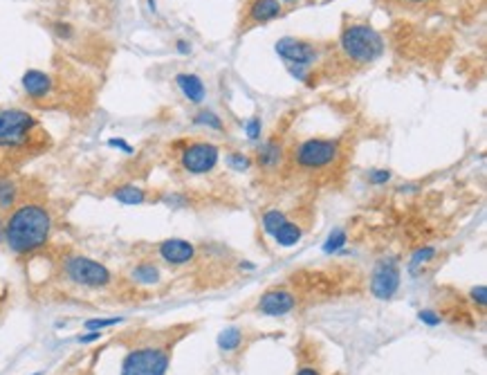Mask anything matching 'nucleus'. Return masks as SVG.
Wrapping results in <instances>:
<instances>
[{
    "mask_svg": "<svg viewBox=\"0 0 487 375\" xmlns=\"http://www.w3.org/2000/svg\"><path fill=\"white\" fill-rule=\"evenodd\" d=\"M294 308H296L294 292L285 288H272L263 292L256 303V310L265 317H285L287 312H292Z\"/></svg>",
    "mask_w": 487,
    "mask_h": 375,
    "instance_id": "obj_10",
    "label": "nucleus"
},
{
    "mask_svg": "<svg viewBox=\"0 0 487 375\" xmlns=\"http://www.w3.org/2000/svg\"><path fill=\"white\" fill-rule=\"evenodd\" d=\"M301 236H303V229H301L299 222L287 218L283 225L276 229V234L272 238H274V243L278 247H294L301 240Z\"/></svg>",
    "mask_w": 487,
    "mask_h": 375,
    "instance_id": "obj_18",
    "label": "nucleus"
},
{
    "mask_svg": "<svg viewBox=\"0 0 487 375\" xmlns=\"http://www.w3.org/2000/svg\"><path fill=\"white\" fill-rule=\"evenodd\" d=\"M296 375H321V373L314 369V366H301L299 373H296Z\"/></svg>",
    "mask_w": 487,
    "mask_h": 375,
    "instance_id": "obj_37",
    "label": "nucleus"
},
{
    "mask_svg": "<svg viewBox=\"0 0 487 375\" xmlns=\"http://www.w3.org/2000/svg\"><path fill=\"white\" fill-rule=\"evenodd\" d=\"M242 344V330L231 326V328H225L222 333L218 335V348L222 353H233L238 351Z\"/></svg>",
    "mask_w": 487,
    "mask_h": 375,
    "instance_id": "obj_20",
    "label": "nucleus"
},
{
    "mask_svg": "<svg viewBox=\"0 0 487 375\" xmlns=\"http://www.w3.org/2000/svg\"><path fill=\"white\" fill-rule=\"evenodd\" d=\"M34 375H41V373H34Z\"/></svg>",
    "mask_w": 487,
    "mask_h": 375,
    "instance_id": "obj_44",
    "label": "nucleus"
},
{
    "mask_svg": "<svg viewBox=\"0 0 487 375\" xmlns=\"http://www.w3.org/2000/svg\"><path fill=\"white\" fill-rule=\"evenodd\" d=\"M111 195H113V200H117L120 204H126V207H140V204L149 200L146 189H142L140 184H133V182L117 184L111 191Z\"/></svg>",
    "mask_w": 487,
    "mask_h": 375,
    "instance_id": "obj_16",
    "label": "nucleus"
},
{
    "mask_svg": "<svg viewBox=\"0 0 487 375\" xmlns=\"http://www.w3.org/2000/svg\"><path fill=\"white\" fill-rule=\"evenodd\" d=\"M368 182L371 184H375V186H382V184H386L393 177V173H391V169H371V171H368Z\"/></svg>",
    "mask_w": 487,
    "mask_h": 375,
    "instance_id": "obj_27",
    "label": "nucleus"
},
{
    "mask_svg": "<svg viewBox=\"0 0 487 375\" xmlns=\"http://www.w3.org/2000/svg\"><path fill=\"white\" fill-rule=\"evenodd\" d=\"M39 128V119L23 108H3L0 110V151L25 148Z\"/></svg>",
    "mask_w": 487,
    "mask_h": 375,
    "instance_id": "obj_4",
    "label": "nucleus"
},
{
    "mask_svg": "<svg viewBox=\"0 0 487 375\" xmlns=\"http://www.w3.org/2000/svg\"><path fill=\"white\" fill-rule=\"evenodd\" d=\"M102 330H90L88 335H81L79 337V344H90V342H97V339H102Z\"/></svg>",
    "mask_w": 487,
    "mask_h": 375,
    "instance_id": "obj_36",
    "label": "nucleus"
},
{
    "mask_svg": "<svg viewBox=\"0 0 487 375\" xmlns=\"http://www.w3.org/2000/svg\"><path fill=\"white\" fill-rule=\"evenodd\" d=\"M52 229V211L43 202L25 200L7 211V218L3 220V243L16 256H30L50 243Z\"/></svg>",
    "mask_w": 487,
    "mask_h": 375,
    "instance_id": "obj_1",
    "label": "nucleus"
},
{
    "mask_svg": "<svg viewBox=\"0 0 487 375\" xmlns=\"http://www.w3.org/2000/svg\"><path fill=\"white\" fill-rule=\"evenodd\" d=\"M407 3H413V5H422V3H429V0H407Z\"/></svg>",
    "mask_w": 487,
    "mask_h": 375,
    "instance_id": "obj_41",
    "label": "nucleus"
},
{
    "mask_svg": "<svg viewBox=\"0 0 487 375\" xmlns=\"http://www.w3.org/2000/svg\"><path fill=\"white\" fill-rule=\"evenodd\" d=\"M283 3H296V0H283Z\"/></svg>",
    "mask_w": 487,
    "mask_h": 375,
    "instance_id": "obj_43",
    "label": "nucleus"
},
{
    "mask_svg": "<svg viewBox=\"0 0 487 375\" xmlns=\"http://www.w3.org/2000/svg\"><path fill=\"white\" fill-rule=\"evenodd\" d=\"M418 317H420L422 324H427L429 328H436V326H440V321H443V317H440V312L429 310V308L420 310V312H418Z\"/></svg>",
    "mask_w": 487,
    "mask_h": 375,
    "instance_id": "obj_32",
    "label": "nucleus"
},
{
    "mask_svg": "<svg viewBox=\"0 0 487 375\" xmlns=\"http://www.w3.org/2000/svg\"><path fill=\"white\" fill-rule=\"evenodd\" d=\"M418 189V184H402L400 186V193H411V191H416Z\"/></svg>",
    "mask_w": 487,
    "mask_h": 375,
    "instance_id": "obj_38",
    "label": "nucleus"
},
{
    "mask_svg": "<svg viewBox=\"0 0 487 375\" xmlns=\"http://www.w3.org/2000/svg\"><path fill=\"white\" fill-rule=\"evenodd\" d=\"M240 270H254V263H240Z\"/></svg>",
    "mask_w": 487,
    "mask_h": 375,
    "instance_id": "obj_40",
    "label": "nucleus"
},
{
    "mask_svg": "<svg viewBox=\"0 0 487 375\" xmlns=\"http://www.w3.org/2000/svg\"><path fill=\"white\" fill-rule=\"evenodd\" d=\"M122 317H111V319H88L86 321V330H104V328H111V326H117L122 324Z\"/></svg>",
    "mask_w": 487,
    "mask_h": 375,
    "instance_id": "obj_29",
    "label": "nucleus"
},
{
    "mask_svg": "<svg viewBox=\"0 0 487 375\" xmlns=\"http://www.w3.org/2000/svg\"><path fill=\"white\" fill-rule=\"evenodd\" d=\"M225 162H227V166L236 173H245L254 166V160H251L247 153H240V151H231V153L225 157Z\"/></svg>",
    "mask_w": 487,
    "mask_h": 375,
    "instance_id": "obj_24",
    "label": "nucleus"
},
{
    "mask_svg": "<svg viewBox=\"0 0 487 375\" xmlns=\"http://www.w3.org/2000/svg\"><path fill=\"white\" fill-rule=\"evenodd\" d=\"M146 3H149V12L151 14H157V3H155V0H146Z\"/></svg>",
    "mask_w": 487,
    "mask_h": 375,
    "instance_id": "obj_39",
    "label": "nucleus"
},
{
    "mask_svg": "<svg viewBox=\"0 0 487 375\" xmlns=\"http://www.w3.org/2000/svg\"><path fill=\"white\" fill-rule=\"evenodd\" d=\"M175 50H178V55H191V41H187V39H180L178 43H175Z\"/></svg>",
    "mask_w": 487,
    "mask_h": 375,
    "instance_id": "obj_35",
    "label": "nucleus"
},
{
    "mask_svg": "<svg viewBox=\"0 0 487 375\" xmlns=\"http://www.w3.org/2000/svg\"><path fill=\"white\" fill-rule=\"evenodd\" d=\"M283 12V7L278 0H251L247 7V21L249 23H269L278 19Z\"/></svg>",
    "mask_w": 487,
    "mask_h": 375,
    "instance_id": "obj_14",
    "label": "nucleus"
},
{
    "mask_svg": "<svg viewBox=\"0 0 487 375\" xmlns=\"http://www.w3.org/2000/svg\"><path fill=\"white\" fill-rule=\"evenodd\" d=\"M220 148L211 142H191L180 151V166L189 175H207L218 166Z\"/></svg>",
    "mask_w": 487,
    "mask_h": 375,
    "instance_id": "obj_7",
    "label": "nucleus"
},
{
    "mask_svg": "<svg viewBox=\"0 0 487 375\" xmlns=\"http://www.w3.org/2000/svg\"><path fill=\"white\" fill-rule=\"evenodd\" d=\"M21 198V184L14 177L0 175V211H12Z\"/></svg>",
    "mask_w": 487,
    "mask_h": 375,
    "instance_id": "obj_17",
    "label": "nucleus"
},
{
    "mask_svg": "<svg viewBox=\"0 0 487 375\" xmlns=\"http://www.w3.org/2000/svg\"><path fill=\"white\" fill-rule=\"evenodd\" d=\"M193 124H198V126L209 128V131H222V128H225L222 117H218V115H216L213 110H200V113H195Z\"/></svg>",
    "mask_w": 487,
    "mask_h": 375,
    "instance_id": "obj_25",
    "label": "nucleus"
},
{
    "mask_svg": "<svg viewBox=\"0 0 487 375\" xmlns=\"http://www.w3.org/2000/svg\"><path fill=\"white\" fill-rule=\"evenodd\" d=\"M341 157V144L337 140L326 137H310L303 140L301 144H296L292 151V160L296 166L305 169V171H321L328 169Z\"/></svg>",
    "mask_w": 487,
    "mask_h": 375,
    "instance_id": "obj_6",
    "label": "nucleus"
},
{
    "mask_svg": "<svg viewBox=\"0 0 487 375\" xmlns=\"http://www.w3.org/2000/svg\"><path fill=\"white\" fill-rule=\"evenodd\" d=\"M171 364L169 346L144 344L135 346L124 355L120 375H166Z\"/></svg>",
    "mask_w": 487,
    "mask_h": 375,
    "instance_id": "obj_5",
    "label": "nucleus"
},
{
    "mask_svg": "<svg viewBox=\"0 0 487 375\" xmlns=\"http://www.w3.org/2000/svg\"><path fill=\"white\" fill-rule=\"evenodd\" d=\"M276 55L285 61V66H305L312 68V64H317L319 52L312 46L310 41L303 39H294V37H283L276 41Z\"/></svg>",
    "mask_w": 487,
    "mask_h": 375,
    "instance_id": "obj_9",
    "label": "nucleus"
},
{
    "mask_svg": "<svg viewBox=\"0 0 487 375\" xmlns=\"http://www.w3.org/2000/svg\"><path fill=\"white\" fill-rule=\"evenodd\" d=\"M285 220H287V216L281 209H267V211H263V216H260V225H263V231L267 236H274L276 229L281 227Z\"/></svg>",
    "mask_w": 487,
    "mask_h": 375,
    "instance_id": "obj_21",
    "label": "nucleus"
},
{
    "mask_svg": "<svg viewBox=\"0 0 487 375\" xmlns=\"http://www.w3.org/2000/svg\"><path fill=\"white\" fill-rule=\"evenodd\" d=\"M346 243H348L346 229L335 227V229H332L330 234H328L326 243H323V252H326V254H337V252H341V249L346 247Z\"/></svg>",
    "mask_w": 487,
    "mask_h": 375,
    "instance_id": "obj_22",
    "label": "nucleus"
},
{
    "mask_svg": "<svg viewBox=\"0 0 487 375\" xmlns=\"http://www.w3.org/2000/svg\"><path fill=\"white\" fill-rule=\"evenodd\" d=\"M175 86H178V90L184 95L187 102H191V104H202L204 95H207V88H204L202 79L198 77V75L180 73V75H175Z\"/></svg>",
    "mask_w": 487,
    "mask_h": 375,
    "instance_id": "obj_15",
    "label": "nucleus"
},
{
    "mask_svg": "<svg viewBox=\"0 0 487 375\" xmlns=\"http://www.w3.org/2000/svg\"><path fill=\"white\" fill-rule=\"evenodd\" d=\"M61 272L68 283L86 290H104L113 283V272L104 263L84 254H68L61 258Z\"/></svg>",
    "mask_w": 487,
    "mask_h": 375,
    "instance_id": "obj_3",
    "label": "nucleus"
},
{
    "mask_svg": "<svg viewBox=\"0 0 487 375\" xmlns=\"http://www.w3.org/2000/svg\"><path fill=\"white\" fill-rule=\"evenodd\" d=\"M400 288V265L393 256L380 258L371 274V292L375 299L386 301Z\"/></svg>",
    "mask_w": 487,
    "mask_h": 375,
    "instance_id": "obj_8",
    "label": "nucleus"
},
{
    "mask_svg": "<svg viewBox=\"0 0 487 375\" xmlns=\"http://www.w3.org/2000/svg\"><path fill=\"white\" fill-rule=\"evenodd\" d=\"M52 32L57 34V39L61 41H70L72 37H75V28H72L70 23H63V21H57L52 25Z\"/></svg>",
    "mask_w": 487,
    "mask_h": 375,
    "instance_id": "obj_31",
    "label": "nucleus"
},
{
    "mask_svg": "<svg viewBox=\"0 0 487 375\" xmlns=\"http://www.w3.org/2000/svg\"><path fill=\"white\" fill-rule=\"evenodd\" d=\"M436 254H438V249H436L434 245H422V247H418L416 252L411 254V261H409L411 272H416L418 267H422V265H429V263L436 258Z\"/></svg>",
    "mask_w": 487,
    "mask_h": 375,
    "instance_id": "obj_23",
    "label": "nucleus"
},
{
    "mask_svg": "<svg viewBox=\"0 0 487 375\" xmlns=\"http://www.w3.org/2000/svg\"><path fill=\"white\" fill-rule=\"evenodd\" d=\"M285 68H287V73H290L292 79H296V81H301L305 86H312L310 68H305V66H285Z\"/></svg>",
    "mask_w": 487,
    "mask_h": 375,
    "instance_id": "obj_28",
    "label": "nucleus"
},
{
    "mask_svg": "<svg viewBox=\"0 0 487 375\" xmlns=\"http://www.w3.org/2000/svg\"><path fill=\"white\" fill-rule=\"evenodd\" d=\"M21 86H23V93L30 97L34 102H41L45 97H50L54 90V79L43 73V70H27V73L21 77Z\"/></svg>",
    "mask_w": 487,
    "mask_h": 375,
    "instance_id": "obj_12",
    "label": "nucleus"
},
{
    "mask_svg": "<svg viewBox=\"0 0 487 375\" xmlns=\"http://www.w3.org/2000/svg\"><path fill=\"white\" fill-rule=\"evenodd\" d=\"M0 243H3V218H0Z\"/></svg>",
    "mask_w": 487,
    "mask_h": 375,
    "instance_id": "obj_42",
    "label": "nucleus"
},
{
    "mask_svg": "<svg viewBox=\"0 0 487 375\" xmlns=\"http://www.w3.org/2000/svg\"><path fill=\"white\" fill-rule=\"evenodd\" d=\"M285 160V148L276 137L263 142L256 148V164L263 169V171H276L278 166L283 164Z\"/></svg>",
    "mask_w": 487,
    "mask_h": 375,
    "instance_id": "obj_13",
    "label": "nucleus"
},
{
    "mask_svg": "<svg viewBox=\"0 0 487 375\" xmlns=\"http://www.w3.org/2000/svg\"><path fill=\"white\" fill-rule=\"evenodd\" d=\"M160 202L164 204V207H169V209H184V207H189V204H191V200H189L184 193H178V191L164 193V195L160 198Z\"/></svg>",
    "mask_w": 487,
    "mask_h": 375,
    "instance_id": "obj_26",
    "label": "nucleus"
},
{
    "mask_svg": "<svg viewBox=\"0 0 487 375\" xmlns=\"http://www.w3.org/2000/svg\"><path fill=\"white\" fill-rule=\"evenodd\" d=\"M339 50L348 61L357 66H368L384 55L382 34L368 23L346 25L339 34Z\"/></svg>",
    "mask_w": 487,
    "mask_h": 375,
    "instance_id": "obj_2",
    "label": "nucleus"
},
{
    "mask_svg": "<svg viewBox=\"0 0 487 375\" xmlns=\"http://www.w3.org/2000/svg\"><path fill=\"white\" fill-rule=\"evenodd\" d=\"M106 144L108 146H111V148H117V151H122V153L124 155H133L135 153V148L128 144V142H126L124 137H111V140H108L106 142Z\"/></svg>",
    "mask_w": 487,
    "mask_h": 375,
    "instance_id": "obj_33",
    "label": "nucleus"
},
{
    "mask_svg": "<svg viewBox=\"0 0 487 375\" xmlns=\"http://www.w3.org/2000/svg\"><path fill=\"white\" fill-rule=\"evenodd\" d=\"M260 131H263V124H260L258 117H249L245 122V135L249 142H258L260 140Z\"/></svg>",
    "mask_w": 487,
    "mask_h": 375,
    "instance_id": "obj_30",
    "label": "nucleus"
},
{
    "mask_svg": "<svg viewBox=\"0 0 487 375\" xmlns=\"http://www.w3.org/2000/svg\"><path fill=\"white\" fill-rule=\"evenodd\" d=\"M470 299L474 303H479L481 308H485L487 306V288H485V285H476V288H472L470 290Z\"/></svg>",
    "mask_w": 487,
    "mask_h": 375,
    "instance_id": "obj_34",
    "label": "nucleus"
},
{
    "mask_svg": "<svg viewBox=\"0 0 487 375\" xmlns=\"http://www.w3.org/2000/svg\"><path fill=\"white\" fill-rule=\"evenodd\" d=\"M131 279L137 285H157L162 279V272L155 263L151 261H142L131 270Z\"/></svg>",
    "mask_w": 487,
    "mask_h": 375,
    "instance_id": "obj_19",
    "label": "nucleus"
},
{
    "mask_svg": "<svg viewBox=\"0 0 487 375\" xmlns=\"http://www.w3.org/2000/svg\"><path fill=\"white\" fill-rule=\"evenodd\" d=\"M157 256L171 267H182L195 258V247L187 238H164L157 245Z\"/></svg>",
    "mask_w": 487,
    "mask_h": 375,
    "instance_id": "obj_11",
    "label": "nucleus"
}]
</instances>
